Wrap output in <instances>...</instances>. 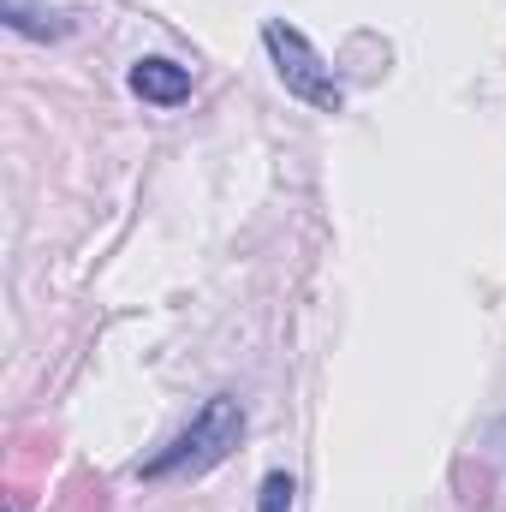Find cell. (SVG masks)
<instances>
[{
  "label": "cell",
  "mask_w": 506,
  "mask_h": 512,
  "mask_svg": "<svg viewBox=\"0 0 506 512\" xmlns=\"http://www.w3.org/2000/svg\"><path fill=\"white\" fill-rule=\"evenodd\" d=\"M239 441H245V405H239L233 393H215V399H203V411L191 417V429H179L155 459L137 465V477H143V483L203 477V471H215Z\"/></svg>",
  "instance_id": "6da1fadb"
},
{
  "label": "cell",
  "mask_w": 506,
  "mask_h": 512,
  "mask_svg": "<svg viewBox=\"0 0 506 512\" xmlns=\"http://www.w3.org/2000/svg\"><path fill=\"white\" fill-rule=\"evenodd\" d=\"M262 48H268V60H274V78L286 84V96L310 102L316 114H340V108H346V90H340L334 66L310 48V36H304V30H292V24L268 18V24H262Z\"/></svg>",
  "instance_id": "7a4b0ae2"
},
{
  "label": "cell",
  "mask_w": 506,
  "mask_h": 512,
  "mask_svg": "<svg viewBox=\"0 0 506 512\" xmlns=\"http://www.w3.org/2000/svg\"><path fill=\"white\" fill-rule=\"evenodd\" d=\"M131 90H137L143 102H155V108H179V102L191 96V66L149 54V60L131 66Z\"/></svg>",
  "instance_id": "3957f363"
},
{
  "label": "cell",
  "mask_w": 506,
  "mask_h": 512,
  "mask_svg": "<svg viewBox=\"0 0 506 512\" xmlns=\"http://www.w3.org/2000/svg\"><path fill=\"white\" fill-rule=\"evenodd\" d=\"M0 12H6V24H12V30H24V36H42V42H54V36H66V30H72L60 12L24 6V0H0Z\"/></svg>",
  "instance_id": "277c9868"
},
{
  "label": "cell",
  "mask_w": 506,
  "mask_h": 512,
  "mask_svg": "<svg viewBox=\"0 0 506 512\" xmlns=\"http://www.w3.org/2000/svg\"><path fill=\"white\" fill-rule=\"evenodd\" d=\"M292 495H298V483L286 471H268L262 489H256V512H292Z\"/></svg>",
  "instance_id": "5b68a950"
}]
</instances>
